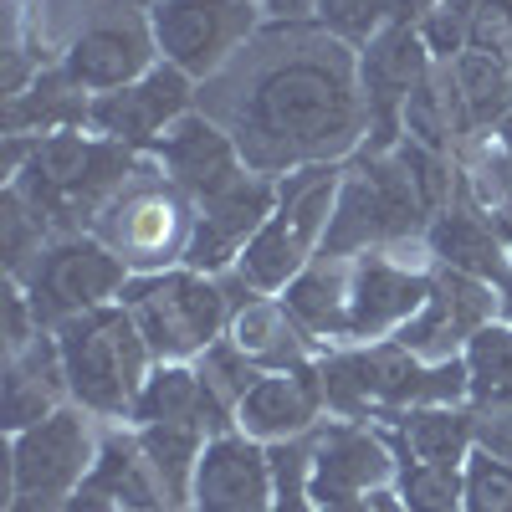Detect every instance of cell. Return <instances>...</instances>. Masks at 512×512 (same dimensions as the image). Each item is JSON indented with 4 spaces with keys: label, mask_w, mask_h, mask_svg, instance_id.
<instances>
[{
    "label": "cell",
    "mask_w": 512,
    "mask_h": 512,
    "mask_svg": "<svg viewBox=\"0 0 512 512\" xmlns=\"http://www.w3.org/2000/svg\"><path fill=\"white\" fill-rule=\"evenodd\" d=\"M195 108L216 118L246 169L267 180L308 164H349L369 139L359 47L323 21H267L200 82Z\"/></svg>",
    "instance_id": "obj_1"
},
{
    "label": "cell",
    "mask_w": 512,
    "mask_h": 512,
    "mask_svg": "<svg viewBox=\"0 0 512 512\" xmlns=\"http://www.w3.org/2000/svg\"><path fill=\"white\" fill-rule=\"evenodd\" d=\"M318 379L333 420H390L415 405H466V364L415 359L400 338L328 349L318 354Z\"/></svg>",
    "instance_id": "obj_2"
},
{
    "label": "cell",
    "mask_w": 512,
    "mask_h": 512,
    "mask_svg": "<svg viewBox=\"0 0 512 512\" xmlns=\"http://www.w3.org/2000/svg\"><path fill=\"white\" fill-rule=\"evenodd\" d=\"M139 159L144 154L98 139L93 128H62V134L31 139L21 169L6 185H16L57 226V236H72V231H93V216L134 175Z\"/></svg>",
    "instance_id": "obj_3"
},
{
    "label": "cell",
    "mask_w": 512,
    "mask_h": 512,
    "mask_svg": "<svg viewBox=\"0 0 512 512\" xmlns=\"http://www.w3.org/2000/svg\"><path fill=\"white\" fill-rule=\"evenodd\" d=\"M431 205L415 190L405 159L390 154H369L359 149L344 164L338 180V200H333V221H328V241L323 256H359V251H400V246H420L431 231Z\"/></svg>",
    "instance_id": "obj_4"
},
{
    "label": "cell",
    "mask_w": 512,
    "mask_h": 512,
    "mask_svg": "<svg viewBox=\"0 0 512 512\" xmlns=\"http://www.w3.org/2000/svg\"><path fill=\"white\" fill-rule=\"evenodd\" d=\"M52 333L62 344L72 405L98 415L103 425H128L144 379L154 374V354L144 344L139 323L128 318V308L108 303V308H93V313H77V318L57 323Z\"/></svg>",
    "instance_id": "obj_5"
},
{
    "label": "cell",
    "mask_w": 512,
    "mask_h": 512,
    "mask_svg": "<svg viewBox=\"0 0 512 512\" xmlns=\"http://www.w3.org/2000/svg\"><path fill=\"white\" fill-rule=\"evenodd\" d=\"M195 200L175 185L159 169L154 154H144L134 164L108 205L93 216V236L118 256L128 272H169V267H185V251L195 236Z\"/></svg>",
    "instance_id": "obj_6"
},
{
    "label": "cell",
    "mask_w": 512,
    "mask_h": 512,
    "mask_svg": "<svg viewBox=\"0 0 512 512\" xmlns=\"http://www.w3.org/2000/svg\"><path fill=\"white\" fill-rule=\"evenodd\" d=\"M338 180H344V164H308L277 180V210L262 221V231L251 236L241 262L231 267L251 292L277 297L297 272H308L323 256Z\"/></svg>",
    "instance_id": "obj_7"
},
{
    "label": "cell",
    "mask_w": 512,
    "mask_h": 512,
    "mask_svg": "<svg viewBox=\"0 0 512 512\" xmlns=\"http://www.w3.org/2000/svg\"><path fill=\"white\" fill-rule=\"evenodd\" d=\"M118 303L139 323L154 364H195L216 338H226L236 308L221 277H205L195 267L139 272L128 277Z\"/></svg>",
    "instance_id": "obj_8"
},
{
    "label": "cell",
    "mask_w": 512,
    "mask_h": 512,
    "mask_svg": "<svg viewBox=\"0 0 512 512\" xmlns=\"http://www.w3.org/2000/svg\"><path fill=\"white\" fill-rule=\"evenodd\" d=\"M159 62L164 57L154 47L149 11L134 6V0H88L82 16L72 21L67 41L57 47V67L93 98L139 82Z\"/></svg>",
    "instance_id": "obj_9"
},
{
    "label": "cell",
    "mask_w": 512,
    "mask_h": 512,
    "mask_svg": "<svg viewBox=\"0 0 512 512\" xmlns=\"http://www.w3.org/2000/svg\"><path fill=\"white\" fill-rule=\"evenodd\" d=\"M431 246L359 251L344 256V344H379L395 338L431 297Z\"/></svg>",
    "instance_id": "obj_10"
},
{
    "label": "cell",
    "mask_w": 512,
    "mask_h": 512,
    "mask_svg": "<svg viewBox=\"0 0 512 512\" xmlns=\"http://www.w3.org/2000/svg\"><path fill=\"white\" fill-rule=\"evenodd\" d=\"M149 26L159 57L205 82L267 26V11L262 0H154Z\"/></svg>",
    "instance_id": "obj_11"
},
{
    "label": "cell",
    "mask_w": 512,
    "mask_h": 512,
    "mask_svg": "<svg viewBox=\"0 0 512 512\" xmlns=\"http://www.w3.org/2000/svg\"><path fill=\"white\" fill-rule=\"evenodd\" d=\"M103 446V420L82 405H62L57 415L26 425L11 436L6 497H72L93 477V461Z\"/></svg>",
    "instance_id": "obj_12"
},
{
    "label": "cell",
    "mask_w": 512,
    "mask_h": 512,
    "mask_svg": "<svg viewBox=\"0 0 512 512\" xmlns=\"http://www.w3.org/2000/svg\"><path fill=\"white\" fill-rule=\"evenodd\" d=\"M128 277L134 272H128L93 231H72V236H57L47 251H41V262L21 277V287L31 297L41 328H57L77 313L118 303Z\"/></svg>",
    "instance_id": "obj_13"
},
{
    "label": "cell",
    "mask_w": 512,
    "mask_h": 512,
    "mask_svg": "<svg viewBox=\"0 0 512 512\" xmlns=\"http://www.w3.org/2000/svg\"><path fill=\"white\" fill-rule=\"evenodd\" d=\"M431 72H436V57L420 41L415 21H390L359 47V77H364V103H369V139H364L369 154H390L405 139V103Z\"/></svg>",
    "instance_id": "obj_14"
},
{
    "label": "cell",
    "mask_w": 512,
    "mask_h": 512,
    "mask_svg": "<svg viewBox=\"0 0 512 512\" xmlns=\"http://www.w3.org/2000/svg\"><path fill=\"white\" fill-rule=\"evenodd\" d=\"M195 103H200V82L180 67L159 62L139 82H128V88L98 93L93 108H88V128L98 139H113L134 154H149L185 113H195Z\"/></svg>",
    "instance_id": "obj_15"
},
{
    "label": "cell",
    "mask_w": 512,
    "mask_h": 512,
    "mask_svg": "<svg viewBox=\"0 0 512 512\" xmlns=\"http://www.w3.org/2000/svg\"><path fill=\"white\" fill-rule=\"evenodd\" d=\"M502 318V292L492 282H477L466 272H451V267H436L431 277V297L425 308L395 333L400 344L415 354V359H431V364H446V359H461L466 344Z\"/></svg>",
    "instance_id": "obj_16"
},
{
    "label": "cell",
    "mask_w": 512,
    "mask_h": 512,
    "mask_svg": "<svg viewBox=\"0 0 512 512\" xmlns=\"http://www.w3.org/2000/svg\"><path fill=\"white\" fill-rule=\"evenodd\" d=\"M400 482V456L374 420H323L313 431V497L318 507L384 492Z\"/></svg>",
    "instance_id": "obj_17"
},
{
    "label": "cell",
    "mask_w": 512,
    "mask_h": 512,
    "mask_svg": "<svg viewBox=\"0 0 512 512\" xmlns=\"http://www.w3.org/2000/svg\"><path fill=\"white\" fill-rule=\"evenodd\" d=\"M272 210H277V180H267V175H246L226 195L205 200L200 216H195V236H190V251H185V267H195L205 277L231 272Z\"/></svg>",
    "instance_id": "obj_18"
},
{
    "label": "cell",
    "mask_w": 512,
    "mask_h": 512,
    "mask_svg": "<svg viewBox=\"0 0 512 512\" xmlns=\"http://www.w3.org/2000/svg\"><path fill=\"white\" fill-rule=\"evenodd\" d=\"M154 159H159V169L169 180H175L190 200H195V210L205 205V200H216V195H226L236 180H246L251 169H246V159H241V149L231 144V134L216 123V118H205L200 108L195 113H185L169 134L149 149Z\"/></svg>",
    "instance_id": "obj_19"
},
{
    "label": "cell",
    "mask_w": 512,
    "mask_h": 512,
    "mask_svg": "<svg viewBox=\"0 0 512 512\" xmlns=\"http://www.w3.org/2000/svg\"><path fill=\"white\" fill-rule=\"evenodd\" d=\"M272 451L246 431L210 436L185 512H272Z\"/></svg>",
    "instance_id": "obj_20"
},
{
    "label": "cell",
    "mask_w": 512,
    "mask_h": 512,
    "mask_svg": "<svg viewBox=\"0 0 512 512\" xmlns=\"http://www.w3.org/2000/svg\"><path fill=\"white\" fill-rule=\"evenodd\" d=\"M323 420H328V400H323L318 359L303 364V369L262 374L251 384V395L236 405V431H246L251 441H262V446L313 436Z\"/></svg>",
    "instance_id": "obj_21"
},
{
    "label": "cell",
    "mask_w": 512,
    "mask_h": 512,
    "mask_svg": "<svg viewBox=\"0 0 512 512\" xmlns=\"http://www.w3.org/2000/svg\"><path fill=\"white\" fill-rule=\"evenodd\" d=\"M425 246H431V262L466 272L477 282H492L502 297L512 292V241L502 231V221L492 210H482L477 200L456 195V205H446L441 216L425 231Z\"/></svg>",
    "instance_id": "obj_22"
},
{
    "label": "cell",
    "mask_w": 512,
    "mask_h": 512,
    "mask_svg": "<svg viewBox=\"0 0 512 512\" xmlns=\"http://www.w3.org/2000/svg\"><path fill=\"white\" fill-rule=\"evenodd\" d=\"M62 405H72V384H67V364H62V344L47 328L41 338L21 354H6V374H0V420L6 431H26V425L57 415Z\"/></svg>",
    "instance_id": "obj_23"
},
{
    "label": "cell",
    "mask_w": 512,
    "mask_h": 512,
    "mask_svg": "<svg viewBox=\"0 0 512 512\" xmlns=\"http://www.w3.org/2000/svg\"><path fill=\"white\" fill-rule=\"evenodd\" d=\"M477 410L472 405H415L400 410L384 425L400 461H436V466H466V456L477 451Z\"/></svg>",
    "instance_id": "obj_24"
},
{
    "label": "cell",
    "mask_w": 512,
    "mask_h": 512,
    "mask_svg": "<svg viewBox=\"0 0 512 512\" xmlns=\"http://www.w3.org/2000/svg\"><path fill=\"white\" fill-rule=\"evenodd\" d=\"M226 338L262 374H272V369H303V364H313L323 354L308 338V328L287 313L282 297H251L246 308H236Z\"/></svg>",
    "instance_id": "obj_25"
},
{
    "label": "cell",
    "mask_w": 512,
    "mask_h": 512,
    "mask_svg": "<svg viewBox=\"0 0 512 512\" xmlns=\"http://www.w3.org/2000/svg\"><path fill=\"white\" fill-rule=\"evenodd\" d=\"M88 487H98L103 497H113L123 512H175L154 477V466L134 436V425H103V446L93 461Z\"/></svg>",
    "instance_id": "obj_26"
},
{
    "label": "cell",
    "mask_w": 512,
    "mask_h": 512,
    "mask_svg": "<svg viewBox=\"0 0 512 512\" xmlns=\"http://www.w3.org/2000/svg\"><path fill=\"white\" fill-rule=\"evenodd\" d=\"M88 108H93V93H82L52 62L31 77L26 93L6 98V134L41 139V134H62V128H88Z\"/></svg>",
    "instance_id": "obj_27"
},
{
    "label": "cell",
    "mask_w": 512,
    "mask_h": 512,
    "mask_svg": "<svg viewBox=\"0 0 512 512\" xmlns=\"http://www.w3.org/2000/svg\"><path fill=\"white\" fill-rule=\"evenodd\" d=\"M287 313L308 328V338L328 354L344 349V256H318L308 272H297L282 292Z\"/></svg>",
    "instance_id": "obj_28"
},
{
    "label": "cell",
    "mask_w": 512,
    "mask_h": 512,
    "mask_svg": "<svg viewBox=\"0 0 512 512\" xmlns=\"http://www.w3.org/2000/svg\"><path fill=\"white\" fill-rule=\"evenodd\" d=\"M134 436L154 466V477L169 497V507L185 512L190 492H195V472H200V456L210 446V431L200 420H159V425H134Z\"/></svg>",
    "instance_id": "obj_29"
},
{
    "label": "cell",
    "mask_w": 512,
    "mask_h": 512,
    "mask_svg": "<svg viewBox=\"0 0 512 512\" xmlns=\"http://www.w3.org/2000/svg\"><path fill=\"white\" fill-rule=\"evenodd\" d=\"M466 364V405L492 415L512 410V318L487 323L461 354Z\"/></svg>",
    "instance_id": "obj_30"
},
{
    "label": "cell",
    "mask_w": 512,
    "mask_h": 512,
    "mask_svg": "<svg viewBox=\"0 0 512 512\" xmlns=\"http://www.w3.org/2000/svg\"><path fill=\"white\" fill-rule=\"evenodd\" d=\"M456 77V93L472 113L477 134H497L502 118L512 113V62L502 52H461L456 62H446Z\"/></svg>",
    "instance_id": "obj_31"
},
{
    "label": "cell",
    "mask_w": 512,
    "mask_h": 512,
    "mask_svg": "<svg viewBox=\"0 0 512 512\" xmlns=\"http://www.w3.org/2000/svg\"><path fill=\"white\" fill-rule=\"evenodd\" d=\"M52 241H57V226L16 185H6V195H0V256H6V277L21 282Z\"/></svg>",
    "instance_id": "obj_32"
},
{
    "label": "cell",
    "mask_w": 512,
    "mask_h": 512,
    "mask_svg": "<svg viewBox=\"0 0 512 512\" xmlns=\"http://www.w3.org/2000/svg\"><path fill=\"white\" fill-rule=\"evenodd\" d=\"M272 451V512H323L313 497V436H297V441H277Z\"/></svg>",
    "instance_id": "obj_33"
},
{
    "label": "cell",
    "mask_w": 512,
    "mask_h": 512,
    "mask_svg": "<svg viewBox=\"0 0 512 512\" xmlns=\"http://www.w3.org/2000/svg\"><path fill=\"white\" fill-rule=\"evenodd\" d=\"M395 492H400L405 512H461V466L400 461Z\"/></svg>",
    "instance_id": "obj_34"
},
{
    "label": "cell",
    "mask_w": 512,
    "mask_h": 512,
    "mask_svg": "<svg viewBox=\"0 0 512 512\" xmlns=\"http://www.w3.org/2000/svg\"><path fill=\"white\" fill-rule=\"evenodd\" d=\"M195 369H200V379H205V390L216 395L226 410H236V405L251 395V384L262 379V369H256V364L231 344V338H216V344L195 359Z\"/></svg>",
    "instance_id": "obj_35"
},
{
    "label": "cell",
    "mask_w": 512,
    "mask_h": 512,
    "mask_svg": "<svg viewBox=\"0 0 512 512\" xmlns=\"http://www.w3.org/2000/svg\"><path fill=\"white\" fill-rule=\"evenodd\" d=\"M461 512H512V466L482 446L461 466Z\"/></svg>",
    "instance_id": "obj_36"
},
{
    "label": "cell",
    "mask_w": 512,
    "mask_h": 512,
    "mask_svg": "<svg viewBox=\"0 0 512 512\" xmlns=\"http://www.w3.org/2000/svg\"><path fill=\"white\" fill-rule=\"evenodd\" d=\"M415 31L436 62H456L461 52H472V0H441L415 21Z\"/></svg>",
    "instance_id": "obj_37"
},
{
    "label": "cell",
    "mask_w": 512,
    "mask_h": 512,
    "mask_svg": "<svg viewBox=\"0 0 512 512\" xmlns=\"http://www.w3.org/2000/svg\"><path fill=\"white\" fill-rule=\"evenodd\" d=\"M395 11H400V0H323L318 21L344 41H354V47H364L369 36H379L395 21Z\"/></svg>",
    "instance_id": "obj_38"
},
{
    "label": "cell",
    "mask_w": 512,
    "mask_h": 512,
    "mask_svg": "<svg viewBox=\"0 0 512 512\" xmlns=\"http://www.w3.org/2000/svg\"><path fill=\"white\" fill-rule=\"evenodd\" d=\"M512 47V0H472V52Z\"/></svg>",
    "instance_id": "obj_39"
},
{
    "label": "cell",
    "mask_w": 512,
    "mask_h": 512,
    "mask_svg": "<svg viewBox=\"0 0 512 512\" xmlns=\"http://www.w3.org/2000/svg\"><path fill=\"white\" fill-rule=\"evenodd\" d=\"M41 333H47V328H41V318H36V308H31L26 287L6 277V354H21L31 338H41Z\"/></svg>",
    "instance_id": "obj_40"
},
{
    "label": "cell",
    "mask_w": 512,
    "mask_h": 512,
    "mask_svg": "<svg viewBox=\"0 0 512 512\" xmlns=\"http://www.w3.org/2000/svg\"><path fill=\"white\" fill-rule=\"evenodd\" d=\"M477 415H482V410H477ZM477 446L512 466V410H492V415L477 420Z\"/></svg>",
    "instance_id": "obj_41"
},
{
    "label": "cell",
    "mask_w": 512,
    "mask_h": 512,
    "mask_svg": "<svg viewBox=\"0 0 512 512\" xmlns=\"http://www.w3.org/2000/svg\"><path fill=\"white\" fill-rule=\"evenodd\" d=\"M323 512H405L400 492L384 487V492H364V497H349V502H328Z\"/></svg>",
    "instance_id": "obj_42"
},
{
    "label": "cell",
    "mask_w": 512,
    "mask_h": 512,
    "mask_svg": "<svg viewBox=\"0 0 512 512\" xmlns=\"http://www.w3.org/2000/svg\"><path fill=\"white\" fill-rule=\"evenodd\" d=\"M267 21H282V26H297V21H318L323 0H262Z\"/></svg>",
    "instance_id": "obj_43"
},
{
    "label": "cell",
    "mask_w": 512,
    "mask_h": 512,
    "mask_svg": "<svg viewBox=\"0 0 512 512\" xmlns=\"http://www.w3.org/2000/svg\"><path fill=\"white\" fill-rule=\"evenodd\" d=\"M57 512H123V507H118L113 497H103L98 487H88V482H82L72 497H62V507H57Z\"/></svg>",
    "instance_id": "obj_44"
},
{
    "label": "cell",
    "mask_w": 512,
    "mask_h": 512,
    "mask_svg": "<svg viewBox=\"0 0 512 512\" xmlns=\"http://www.w3.org/2000/svg\"><path fill=\"white\" fill-rule=\"evenodd\" d=\"M62 502L52 497H6V512H57Z\"/></svg>",
    "instance_id": "obj_45"
},
{
    "label": "cell",
    "mask_w": 512,
    "mask_h": 512,
    "mask_svg": "<svg viewBox=\"0 0 512 512\" xmlns=\"http://www.w3.org/2000/svg\"><path fill=\"white\" fill-rule=\"evenodd\" d=\"M431 6H441V0H400V11H395V21H420Z\"/></svg>",
    "instance_id": "obj_46"
},
{
    "label": "cell",
    "mask_w": 512,
    "mask_h": 512,
    "mask_svg": "<svg viewBox=\"0 0 512 512\" xmlns=\"http://www.w3.org/2000/svg\"><path fill=\"white\" fill-rule=\"evenodd\" d=\"M492 216L502 221V231H507V241H512V185H507V195H502V205L492 210Z\"/></svg>",
    "instance_id": "obj_47"
},
{
    "label": "cell",
    "mask_w": 512,
    "mask_h": 512,
    "mask_svg": "<svg viewBox=\"0 0 512 512\" xmlns=\"http://www.w3.org/2000/svg\"><path fill=\"white\" fill-rule=\"evenodd\" d=\"M492 139H497V144H502V149H507V154H512V113H507V118H502V128H497V134H492Z\"/></svg>",
    "instance_id": "obj_48"
},
{
    "label": "cell",
    "mask_w": 512,
    "mask_h": 512,
    "mask_svg": "<svg viewBox=\"0 0 512 512\" xmlns=\"http://www.w3.org/2000/svg\"><path fill=\"white\" fill-rule=\"evenodd\" d=\"M134 6H144V11H149V6H154V0H134Z\"/></svg>",
    "instance_id": "obj_49"
},
{
    "label": "cell",
    "mask_w": 512,
    "mask_h": 512,
    "mask_svg": "<svg viewBox=\"0 0 512 512\" xmlns=\"http://www.w3.org/2000/svg\"><path fill=\"white\" fill-rule=\"evenodd\" d=\"M507 62H512V47H507Z\"/></svg>",
    "instance_id": "obj_50"
}]
</instances>
